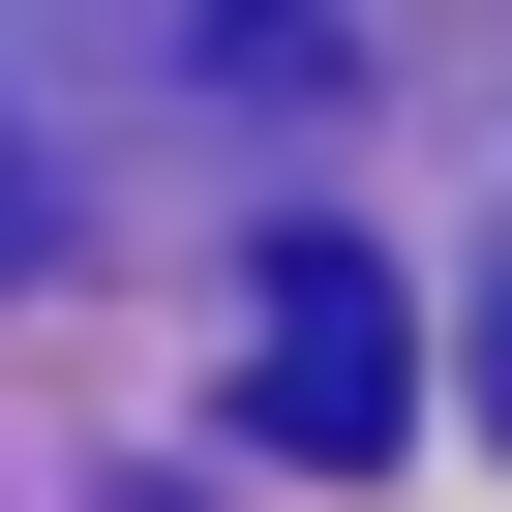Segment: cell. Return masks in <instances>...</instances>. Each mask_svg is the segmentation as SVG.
Returning <instances> with one entry per match:
<instances>
[{
    "instance_id": "6da1fadb",
    "label": "cell",
    "mask_w": 512,
    "mask_h": 512,
    "mask_svg": "<svg viewBox=\"0 0 512 512\" xmlns=\"http://www.w3.org/2000/svg\"><path fill=\"white\" fill-rule=\"evenodd\" d=\"M392 422H422V332H392V272H362V241H272V272H241V452L362 482Z\"/></svg>"
},
{
    "instance_id": "7a4b0ae2",
    "label": "cell",
    "mask_w": 512,
    "mask_h": 512,
    "mask_svg": "<svg viewBox=\"0 0 512 512\" xmlns=\"http://www.w3.org/2000/svg\"><path fill=\"white\" fill-rule=\"evenodd\" d=\"M0 272H61V151L31 121H0Z\"/></svg>"
},
{
    "instance_id": "3957f363",
    "label": "cell",
    "mask_w": 512,
    "mask_h": 512,
    "mask_svg": "<svg viewBox=\"0 0 512 512\" xmlns=\"http://www.w3.org/2000/svg\"><path fill=\"white\" fill-rule=\"evenodd\" d=\"M482 392H512V332H482Z\"/></svg>"
}]
</instances>
